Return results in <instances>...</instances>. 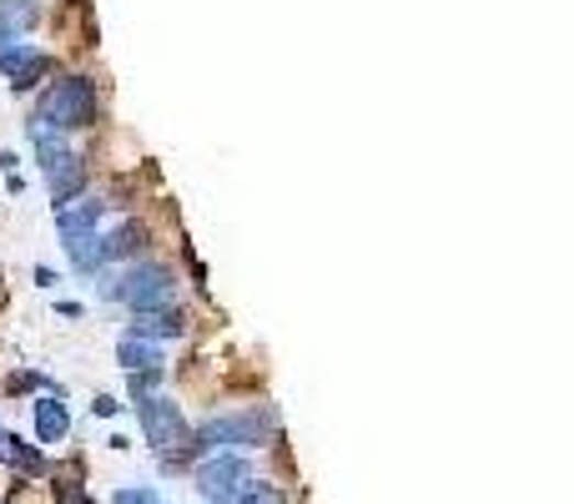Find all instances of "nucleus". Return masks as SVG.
Masks as SVG:
<instances>
[{
	"label": "nucleus",
	"instance_id": "9d476101",
	"mask_svg": "<svg viewBox=\"0 0 574 504\" xmlns=\"http://www.w3.org/2000/svg\"><path fill=\"white\" fill-rule=\"evenodd\" d=\"M46 182H51V207H56V212H60V207H71L76 197L86 193V162H81V156H71V162H60V167L51 172Z\"/></svg>",
	"mask_w": 574,
	"mask_h": 504
},
{
	"label": "nucleus",
	"instance_id": "423d86ee",
	"mask_svg": "<svg viewBox=\"0 0 574 504\" xmlns=\"http://www.w3.org/2000/svg\"><path fill=\"white\" fill-rule=\"evenodd\" d=\"M126 333L132 338H152V343H162V338H181L187 333V313L181 308H152V313H136L132 324H126Z\"/></svg>",
	"mask_w": 574,
	"mask_h": 504
},
{
	"label": "nucleus",
	"instance_id": "ddd939ff",
	"mask_svg": "<svg viewBox=\"0 0 574 504\" xmlns=\"http://www.w3.org/2000/svg\"><path fill=\"white\" fill-rule=\"evenodd\" d=\"M66 248V258H71V267L81 277H91V273H101L107 267V252H101V232H91V238H71V242H60Z\"/></svg>",
	"mask_w": 574,
	"mask_h": 504
},
{
	"label": "nucleus",
	"instance_id": "39448f33",
	"mask_svg": "<svg viewBox=\"0 0 574 504\" xmlns=\"http://www.w3.org/2000/svg\"><path fill=\"white\" fill-rule=\"evenodd\" d=\"M0 72L11 76V91H31V86H41L51 72H56V56L36 51L25 36H21V41L0 36Z\"/></svg>",
	"mask_w": 574,
	"mask_h": 504
},
{
	"label": "nucleus",
	"instance_id": "f03ea898",
	"mask_svg": "<svg viewBox=\"0 0 574 504\" xmlns=\"http://www.w3.org/2000/svg\"><path fill=\"white\" fill-rule=\"evenodd\" d=\"M247 474H252L247 459L217 449V454H207L202 464L191 469V484H197V494H202L207 504H232L242 490H247Z\"/></svg>",
	"mask_w": 574,
	"mask_h": 504
},
{
	"label": "nucleus",
	"instance_id": "20e7f679",
	"mask_svg": "<svg viewBox=\"0 0 574 504\" xmlns=\"http://www.w3.org/2000/svg\"><path fill=\"white\" fill-rule=\"evenodd\" d=\"M136 419H142V434H146V449L152 454H172L177 445H187V414H181V404H172V398H142L136 404Z\"/></svg>",
	"mask_w": 574,
	"mask_h": 504
},
{
	"label": "nucleus",
	"instance_id": "f257e3e1",
	"mask_svg": "<svg viewBox=\"0 0 574 504\" xmlns=\"http://www.w3.org/2000/svg\"><path fill=\"white\" fill-rule=\"evenodd\" d=\"M36 127H51V132H86L96 127V81L91 76H60L41 91L36 107Z\"/></svg>",
	"mask_w": 574,
	"mask_h": 504
},
{
	"label": "nucleus",
	"instance_id": "f3484780",
	"mask_svg": "<svg viewBox=\"0 0 574 504\" xmlns=\"http://www.w3.org/2000/svg\"><path fill=\"white\" fill-rule=\"evenodd\" d=\"M56 500L60 504H91V500H86V490H81V480H60L56 484Z\"/></svg>",
	"mask_w": 574,
	"mask_h": 504
},
{
	"label": "nucleus",
	"instance_id": "a211bd4d",
	"mask_svg": "<svg viewBox=\"0 0 574 504\" xmlns=\"http://www.w3.org/2000/svg\"><path fill=\"white\" fill-rule=\"evenodd\" d=\"M117 398H111V394H101V398H96V404H91V414H96V419H111V414H117Z\"/></svg>",
	"mask_w": 574,
	"mask_h": 504
},
{
	"label": "nucleus",
	"instance_id": "9b49d317",
	"mask_svg": "<svg viewBox=\"0 0 574 504\" xmlns=\"http://www.w3.org/2000/svg\"><path fill=\"white\" fill-rule=\"evenodd\" d=\"M36 21H41V6H36V0H0V36L21 41Z\"/></svg>",
	"mask_w": 574,
	"mask_h": 504
},
{
	"label": "nucleus",
	"instance_id": "7ed1b4c3",
	"mask_svg": "<svg viewBox=\"0 0 574 504\" xmlns=\"http://www.w3.org/2000/svg\"><path fill=\"white\" fill-rule=\"evenodd\" d=\"M121 277H126V308H132V313L167 308V303L177 298V273H172L167 263H156V258H152V263H146V258H142V263H132Z\"/></svg>",
	"mask_w": 574,
	"mask_h": 504
},
{
	"label": "nucleus",
	"instance_id": "6e6552de",
	"mask_svg": "<svg viewBox=\"0 0 574 504\" xmlns=\"http://www.w3.org/2000/svg\"><path fill=\"white\" fill-rule=\"evenodd\" d=\"M101 252H107V263L142 258V252H146V222H142V217H126V222H117V228L101 238Z\"/></svg>",
	"mask_w": 574,
	"mask_h": 504
},
{
	"label": "nucleus",
	"instance_id": "f8f14e48",
	"mask_svg": "<svg viewBox=\"0 0 574 504\" xmlns=\"http://www.w3.org/2000/svg\"><path fill=\"white\" fill-rule=\"evenodd\" d=\"M117 363H121L126 373H136V369H162V353H156L152 338L121 333V343H117Z\"/></svg>",
	"mask_w": 574,
	"mask_h": 504
},
{
	"label": "nucleus",
	"instance_id": "4468645a",
	"mask_svg": "<svg viewBox=\"0 0 574 504\" xmlns=\"http://www.w3.org/2000/svg\"><path fill=\"white\" fill-rule=\"evenodd\" d=\"M0 454L11 459L15 469H25V474H46V459H41V449H31L21 434H0Z\"/></svg>",
	"mask_w": 574,
	"mask_h": 504
},
{
	"label": "nucleus",
	"instance_id": "dca6fc26",
	"mask_svg": "<svg viewBox=\"0 0 574 504\" xmlns=\"http://www.w3.org/2000/svg\"><path fill=\"white\" fill-rule=\"evenodd\" d=\"M111 504H162V500H156V490H146V484H132V490L111 494Z\"/></svg>",
	"mask_w": 574,
	"mask_h": 504
},
{
	"label": "nucleus",
	"instance_id": "2eb2a0df",
	"mask_svg": "<svg viewBox=\"0 0 574 504\" xmlns=\"http://www.w3.org/2000/svg\"><path fill=\"white\" fill-rule=\"evenodd\" d=\"M232 504H287V500H283V490H277V484H267V480H247V490H242Z\"/></svg>",
	"mask_w": 574,
	"mask_h": 504
},
{
	"label": "nucleus",
	"instance_id": "0eeeda50",
	"mask_svg": "<svg viewBox=\"0 0 574 504\" xmlns=\"http://www.w3.org/2000/svg\"><path fill=\"white\" fill-rule=\"evenodd\" d=\"M31 414H36V439L41 445H60V439L71 434V408H66V398L60 394H41L36 404H31Z\"/></svg>",
	"mask_w": 574,
	"mask_h": 504
},
{
	"label": "nucleus",
	"instance_id": "1a4fd4ad",
	"mask_svg": "<svg viewBox=\"0 0 574 504\" xmlns=\"http://www.w3.org/2000/svg\"><path fill=\"white\" fill-rule=\"evenodd\" d=\"M101 217H107V202H71V207H60V212H56V232H60V242L91 238V232L101 228Z\"/></svg>",
	"mask_w": 574,
	"mask_h": 504
}]
</instances>
